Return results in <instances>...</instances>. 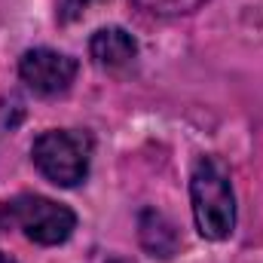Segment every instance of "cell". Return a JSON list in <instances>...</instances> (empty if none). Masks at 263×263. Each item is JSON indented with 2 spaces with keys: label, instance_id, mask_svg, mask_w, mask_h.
Here are the masks:
<instances>
[{
  "label": "cell",
  "instance_id": "obj_4",
  "mask_svg": "<svg viewBox=\"0 0 263 263\" xmlns=\"http://www.w3.org/2000/svg\"><path fill=\"white\" fill-rule=\"evenodd\" d=\"M18 77L37 95H62L70 89V83L77 77V62L59 49L37 46V49H28L22 55Z\"/></svg>",
  "mask_w": 263,
  "mask_h": 263
},
{
  "label": "cell",
  "instance_id": "obj_2",
  "mask_svg": "<svg viewBox=\"0 0 263 263\" xmlns=\"http://www.w3.org/2000/svg\"><path fill=\"white\" fill-rule=\"evenodd\" d=\"M0 230H22L37 245H62L77 230V214L62 202L22 193L0 202Z\"/></svg>",
  "mask_w": 263,
  "mask_h": 263
},
{
  "label": "cell",
  "instance_id": "obj_6",
  "mask_svg": "<svg viewBox=\"0 0 263 263\" xmlns=\"http://www.w3.org/2000/svg\"><path fill=\"white\" fill-rule=\"evenodd\" d=\"M89 52L101 67H126L138 59V40L126 28H101L89 40Z\"/></svg>",
  "mask_w": 263,
  "mask_h": 263
},
{
  "label": "cell",
  "instance_id": "obj_3",
  "mask_svg": "<svg viewBox=\"0 0 263 263\" xmlns=\"http://www.w3.org/2000/svg\"><path fill=\"white\" fill-rule=\"evenodd\" d=\"M31 159L40 175L55 187H77L89 175L92 162V138L77 129H49L43 132L34 147Z\"/></svg>",
  "mask_w": 263,
  "mask_h": 263
},
{
  "label": "cell",
  "instance_id": "obj_8",
  "mask_svg": "<svg viewBox=\"0 0 263 263\" xmlns=\"http://www.w3.org/2000/svg\"><path fill=\"white\" fill-rule=\"evenodd\" d=\"M92 0H59V22H73L83 15V9H89Z\"/></svg>",
  "mask_w": 263,
  "mask_h": 263
},
{
  "label": "cell",
  "instance_id": "obj_1",
  "mask_svg": "<svg viewBox=\"0 0 263 263\" xmlns=\"http://www.w3.org/2000/svg\"><path fill=\"white\" fill-rule=\"evenodd\" d=\"M190 202L193 220L202 239L223 242L236 230V193L230 168L217 156H202L190 175Z\"/></svg>",
  "mask_w": 263,
  "mask_h": 263
},
{
  "label": "cell",
  "instance_id": "obj_9",
  "mask_svg": "<svg viewBox=\"0 0 263 263\" xmlns=\"http://www.w3.org/2000/svg\"><path fill=\"white\" fill-rule=\"evenodd\" d=\"M0 263H15V260H12L9 254H3V251H0Z\"/></svg>",
  "mask_w": 263,
  "mask_h": 263
},
{
  "label": "cell",
  "instance_id": "obj_7",
  "mask_svg": "<svg viewBox=\"0 0 263 263\" xmlns=\"http://www.w3.org/2000/svg\"><path fill=\"white\" fill-rule=\"evenodd\" d=\"M135 6H141L144 12H153V15H190L202 9L208 0H132Z\"/></svg>",
  "mask_w": 263,
  "mask_h": 263
},
{
  "label": "cell",
  "instance_id": "obj_5",
  "mask_svg": "<svg viewBox=\"0 0 263 263\" xmlns=\"http://www.w3.org/2000/svg\"><path fill=\"white\" fill-rule=\"evenodd\" d=\"M138 239H141V248L153 257H175L178 254V245H181V236H178V227L156 208H144L138 214Z\"/></svg>",
  "mask_w": 263,
  "mask_h": 263
}]
</instances>
